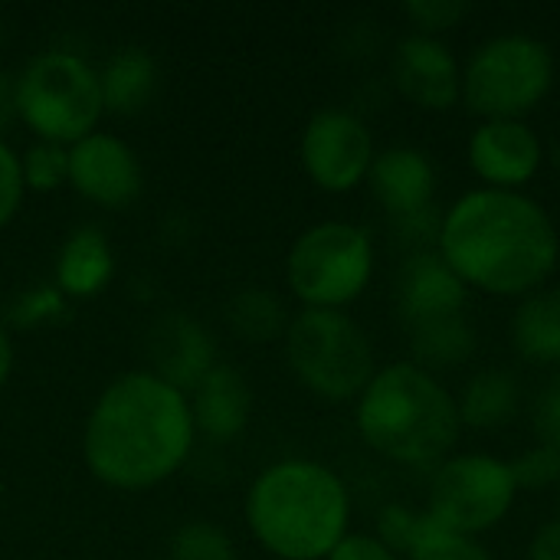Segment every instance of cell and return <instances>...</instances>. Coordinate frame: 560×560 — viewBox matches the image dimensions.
<instances>
[{"mask_svg": "<svg viewBox=\"0 0 560 560\" xmlns=\"http://www.w3.org/2000/svg\"><path fill=\"white\" fill-rule=\"evenodd\" d=\"M354 427L377 456L413 469H436L463 433L456 394L413 361L374 371L354 400Z\"/></svg>", "mask_w": 560, "mask_h": 560, "instance_id": "277c9868", "label": "cell"}, {"mask_svg": "<svg viewBox=\"0 0 560 560\" xmlns=\"http://www.w3.org/2000/svg\"><path fill=\"white\" fill-rule=\"evenodd\" d=\"M368 187L374 200L387 210L390 223L420 217L433 207L436 197V167L423 148L413 144H390L374 154Z\"/></svg>", "mask_w": 560, "mask_h": 560, "instance_id": "9a60e30c", "label": "cell"}, {"mask_svg": "<svg viewBox=\"0 0 560 560\" xmlns=\"http://www.w3.org/2000/svg\"><path fill=\"white\" fill-rule=\"evenodd\" d=\"M282 341L295 381L328 404H354L377 371L374 345L348 312L302 308Z\"/></svg>", "mask_w": 560, "mask_h": 560, "instance_id": "ba28073f", "label": "cell"}, {"mask_svg": "<svg viewBox=\"0 0 560 560\" xmlns=\"http://www.w3.org/2000/svg\"><path fill=\"white\" fill-rule=\"evenodd\" d=\"M23 194H26V184L20 171V154L0 138V230L16 217Z\"/></svg>", "mask_w": 560, "mask_h": 560, "instance_id": "1f68e13d", "label": "cell"}, {"mask_svg": "<svg viewBox=\"0 0 560 560\" xmlns=\"http://www.w3.org/2000/svg\"><path fill=\"white\" fill-rule=\"evenodd\" d=\"M194 440L187 394L151 371H128L95 397L82 430V459L102 486L144 492L180 472Z\"/></svg>", "mask_w": 560, "mask_h": 560, "instance_id": "7a4b0ae2", "label": "cell"}, {"mask_svg": "<svg viewBox=\"0 0 560 560\" xmlns=\"http://www.w3.org/2000/svg\"><path fill=\"white\" fill-rule=\"evenodd\" d=\"M394 299H397V315L410 331V328H420V325H430L440 318L466 315L469 289L443 262V256L436 249H423V253L404 256V262L397 269Z\"/></svg>", "mask_w": 560, "mask_h": 560, "instance_id": "5bb4252c", "label": "cell"}, {"mask_svg": "<svg viewBox=\"0 0 560 560\" xmlns=\"http://www.w3.org/2000/svg\"><path fill=\"white\" fill-rule=\"evenodd\" d=\"M10 118H16V105H13V75L0 72V128H7Z\"/></svg>", "mask_w": 560, "mask_h": 560, "instance_id": "e575fe53", "label": "cell"}, {"mask_svg": "<svg viewBox=\"0 0 560 560\" xmlns=\"http://www.w3.org/2000/svg\"><path fill=\"white\" fill-rule=\"evenodd\" d=\"M226 322L246 345H269L285 338L292 315L276 292L249 285L226 302Z\"/></svg>", "mask_w": 560, "mask_h": 560, "instance_id": "603a6c76", "label": "cell"}, {"mask_svg": "<svg viewBox=\"0 0 560 560\" xmlns=\"http://www.w3.org/2000/svg\"><path fill=\"white\" fill-rule=\"evenodd\" d=\"M171 560H236V551L213 522H187L171 535Z\"/></svg>", "mask_w": 560, "mask_h": 560, "instance_id": "484cf974", "label": "cell"}, {"mask_svg": "<svg viewBox=\"0 0 560 560\" xmlns=\"http://www.w3.org/2000/svg\"><path fill=\"white\" fill-rule=\"evenodd\" d=\"M377 266V246L368 226L351 220H322L305 226L285 256L289 292L302 308L348 312L354 305Z\"/></svg>", "mask_w": 560, "mask_h": 560, "instance_id": "8992f818", "label": "cell"}, {"mask_svg": "<svg viewBox=\"0 0 560 560\" xmlns=\"http://www.w3.org/2000/svg\"><path fill=\"white\" fill-rule=\"evenodd\" d=\"M325 560H404L397 551H390L377 535L368 532H348L341 545Z\"/></svg>", "mask_w": 560, "mask_h": 560, "instance_id": "d6a6232c", "label": "cell"}, {"mask_svg": "<svg viewBox=\"0 0 560 560\" xmlns=\"http://www.w3.org/2000/svg\"><path fill=\"white\" fill-rule=\"evenodd\" d=\"M456 407H459L463 430L469 427L479 433H495L515 420L522 407V384L512 371H502V368L476 371L463 384Z\"/></svg>", "mask_w": 560, "mask_h": 560, "instance_id": "ffe728a7", "label": "cell"}, {"mask_svg": "<svg viewBox=\"0 0 560 560\" xmlns=\"http://www.w3.org/2000/svg\"><path fill=\"white\" fill-rule=\"evenodd\" d=\"M112 276H115V253L108 236L92 223L75 226L59 246L52 285L66 295V302L69 299L82 302L102 295Z\"/></svg>", "mask_w": 560, "mask_h": 560, "instance_id": "ac0fdd59", "label": "cell"}, {"mask_svg": "<svg viewBox=\"0 0 560 560\" xmlns=\"http://www.w3.org/2000/svg\"><path fill=\"white\" fill-rule=\"evenodd\" d=\"M515 499L518 486L509 459L492 453H453L433 469L427 512L443 528L479 538L509 518Z\"/></svg>", "mask_w": 560, "mask_h": 560, "instance_id": "9c48e42d", "label": "cell"}, {"mask_svg": "<svg viewBox=\"0 0 560 560\" xmlns=\"http://www.w3.org/2000/svg\"><path fill=\"white\" fill-rule=\"evenodd\" d=\"M436 253L469 292L522 302L555 276L560 233L532 194L472 187L440 213Z\"/></svg>", "mask_w": 560, "mask_h": 560, "instance_id": "6da1fadb", "label": "cell"}, {"mask_svg": "<svg viewBox=\"0 0 560 560\" xmlns=\"http://www.w3.org/2000/svg\"><path fill=\"white\" fill-rule=\"evenodd\" d=\"M509 338L522 361L560 368V285H545L518 302Z\"/></svg>", "mask_w": 560, "mask_h": 560, "instance_id": "d6986e66", "label": "cell"}, {"mask_svg": "<svg viewBox=\"0 0 560 560\" xmlns=\"http://www.w3.org/2000/svg\"><path fill=\"white\" fill-rule=\"evenodd\" d=\"M558 505H560V482H558Z\"/></svg>", "mask_w": 560, "mask_h": 560, "instance_id": "74e56055", "label": "cell"}, {"mask_svg": "<svg viewBox=\"0 0 560 560\" xmlns=\"http://www.w3.org/2000/svg\"><path fill=\"white\" fill-rule=\"evenodd\" d=\"M246 528L279 560H325L351 532V495L318 459H279L246 492Z\"/></svg>", "mask_w": 560, "mask_h": 560, "instance_id": "3957f363", "label": "cell"}, {"mask_svg": "<svg viewBox=\"0 0 560 560\" xmlns=\"http://www.w3.org/2000/svg\"><path fill=\"white\" fill-rule=\"evenodd\" d=\"M69 187L95 207L125 210L141 197L144 171L138 151L108 131H92L69 144Z\"/></svg>", "mask_w": 560, "mask_h": 560, "instance_id": "8fae6325", "label": "cell"}, {"mask_svg": "<svg viewBox=\"0 0 560 560\" xmlns=\"http://www.w3.org/2000/svg\"><path fill=\"white\" fill-rule=\"evenodd\" d=\"M10 371H13V345H10V335H7V328L0 322V390L10 381Z\"/></svg>", "mask_w": 560, "mask_h": 560, "instance_id": "d590c367", "label": "cell"}, {"mask_svg": "<svg viewBox=\"0 0 560 560\" xmlns=\"http://www.w3.org/2000/svg\"><path fill=\"white\" fill-rule=\"evenodd\" d=\"M509 466H512V479H515L518 492H545L560 482V453L545 443L528 446Z\"/></svg>", "mask_w": 560, "mask_h": 560, "instance_id": "f1b7e54d", "label": "cell"}, {"mask_svg": "<svg viewBox=\"0 0 560 560\" xmlns=\"http://www.w3.org/2000/svg\"><path fill=\"white\" fill-rule=\"evenodd\" d=\"M20 171H23L26 190H36V194L59 190L62 184H69V148L52 144V141H33L20 154Z\"/></svg>", "mask_w": 560, "mask_h": 560, "instance_id": "cb8c5ba5", "label": "cell"}, {"mask_svg": "<svg viewBox=\"0 0 560 560\" xmlns=\"http://www.w3.org/2000/svg\"><path fill=\"white\" fill-rule=\"evenodd\" d=\"M400 10L413 23V33L443 39V33H450L472 13V3L469 0H407Z\"/></svg>", "mask_w": 560, "mask_h": 560, "instance_id": "83f0119b", "label": "cell"}, {"mask_svg": "<svg viewBox=\"0 0 560 560\" xmlns=\"http://www.w3.org/2000/svg\"><path fill=\"white\" fill-rule=\"evenodd\" d=\"M102 102L112 115H138L158 89V62L141 46H121L98 69Z\"/></svg>", "mask_w": 560, "mask_h": 560, "instance_id": "44dd1931", "label": "cell"}, {"mask_svg": "<svg viewBox=\"0 0 560 560\" xmlns=\"http://www.w3.org/2000/svg\"><path fill=\"white\" fill-rule=\"evenodd\" d=\"M410 354H413V364L430 374L456 371L469 364L476 354V328L469 325L466 315L410 328Z\"/></svg>", "mask_w": 560, "mask_h": 560, "instance_id": "7402d4cb", "label": "cell"}, {"mask_svg": "<svg viewBox=\"0 0 560 560\" xmlns=\"http://www.w3.org/2000/svg\"><path fill=\"white\" fill-rule=\"evenodd\" d=\"M466 158L482 187L525 190L541 174L548 151L541 135L525 118H492L472 128Z\"/></svg>", "mask_w": 560, "mask_h": 560, "instance_id": "7c38bea8", "label": "cell"}, {"mask_svg": "<svg viewBox=\"0 0 560 560\" xmlns=\"http://www.w3.org/2000/svg\"><path fill=\"white\" fill-rule=\"evenodd\" d=\"M148 358H151V374L161 377L164 384L177 387L180 394H190L217 368L213 338L203 331L200 322H194L190 315H180V312L164 315L151 328Z\"/></svg>", "mask_w": 560, "mask_h": 560, "instance_id": "2e32d148", "label": "cell"}, {"mask_svg": "<svg viewBox=\"0 0 560 560\" xmlns=\"http://www.w3.org/2000/svg\"><path fill=\"white\" fill-rule=\"evenodd\" d=\"M407 560H495L489 555V548L479 538L469 535H456L450 528H443L436 518L430 525V532L413 545V551Z\"/></svg>", "mask_w": 560, "mask_h": 560, "instance_id": "4316f807", "label": "cell"}, {"mask_svg": "<svg viewBox=\"0 0 560 560\" xmlns=\"http://www.w3.org/2000/svg\"><path fill=\"white\" fill-rule=\"evenodd\" d=\"M528 560H560V515L545 522L528 545Z\"/></svg>", "mask_w": 560, "mask_h": 560, "instance_id": "836d02e7", "label": "cell"}, {"mask_svg": "<svg viewBox=\"0 0 560 560\" xmlns=\"http://www.w3.org/2000/svg\"><path fill=\"white\" fill-rule=\"evenodd\" d=\"M13 105L36 141L69 148L98 131L105 115L98 69L69 49L39 52L13 75Z\"/></svg>", "mask_w": 560, "mask_h": 560, "instance_id": "5b68a950", "label": "cell"}, {"mask_svg": "<svg viewBox=\"0 0 560 560\" xmlns=\"http://www.w3.org/2000/svg\"><path fill=\"white\" fill-rule=\"evenodd\" d=\"M555 52L532 33H495L463 62V105L492 118H528L555 85Z\"/></svg>", "mask_w": 560, "mask_h": 560, "instance_id": "52a82bcc", "label": "cell"}, {"mask_svg": "<svg viewBox=\"0 0 560 560\" xmlns=\"http://www.w3.org/2000/svg\"><path fill=\"white\" fill-rule=\"evenodd\" d=\"M532 427L538 433V443L560 453V374H555L532 404Z\"/></svg>", "mask_w": 560, "mask_h": 560, "instance_id": "4dcf8cb0", "label": "cell"}, {"mask_svg": "<svg viewBox=\"0 0 560 560\" xmlns=\"http://www.w3.org/2000/svg\"><path fill=\"white\" fill-rule=\"evenodd\" d=\"M551 158H555V164H558V167H560V144H558V148H555V151H551Z\"/></svg>", "mask_w": 560, "mask_h": 560, "instance_id": "8d00e7d4", "label": "cell"}, {"mask_svg": "<svg viewBox=\"0 0 560 560\" xmlns=\"http://www.w3.org/2000/svg\"><path fill=\"white\" fill-rule=\"evenodd\" d=\"M374 154L377 148L368 121L348 108L315 112L299 138L302 171L325 194H351L368 184Z\"/></svg>", "mask_w": 560, "mask_h": 560, "instance_id": "30bf717a", "label": "cell"}, {"mask_svg": "<svg viewBox=\"0 0 560 560\" xmlns=\"http://www.w3.org/2000/svg\"><path fill=\"white\" fill-rule=\"evenodd\" d=\"M394 85L423 112H450L463 98V62L446 39L407 33L394 46Z\"/></svg>", "mask_w": 560, "mask_h": 560, "instance_id": "4fadbf2b", "label": "cell"}, {"mask_svg": "<svg viewBox=\"0 0 560 560\" xmlns=\"http://www.w3.org/2000/svg\"><path fill=\"white\" fill-rule=\"evenodd\" d=\"M190 417H194V430L197 436H207L213 443H230L236 440L253 413V390L246 384V377L230 368V364H217L190 394Z\"/></svg>", "mask_w": 560, "mask_h": 560, "instance_id": "e0dca14e", "label": "cell"}, {"mask_svg": "<svg viewBox=\"0 0 560 560\" xmlns=\"http://www.w3.org/2000/svg\"><path fill=\"white\" fill-rule=\"evenodd\" d=\"M66 312V295L49 282V285H36V289H30V292H23L16 302H13V308H10V315H13V322L16 325H23V328H33V325H43V322H52L56 315H62Z\"/></svg>", "mask_w": 560, "mask_h": 560, "instance_id": "f546056e", "label": "cell"}, {"mask_svg": "<svg viewBox=\"0 0 560 560\" xmlns=\"http://www.w3.org/2000/svg\"><path fill=\"white\" fill-rule=\"evenodd\" d=\"M433 525V515L427 509H410V505H400V502H390L377 512V538L397 551L400 558L407 560V555L413 551V545L430 532Z\"/></svg>", "mask_w": 560, "mask_h": 560, "instance_id": "d4e9b609", "label": "cell"}]
</instances>
